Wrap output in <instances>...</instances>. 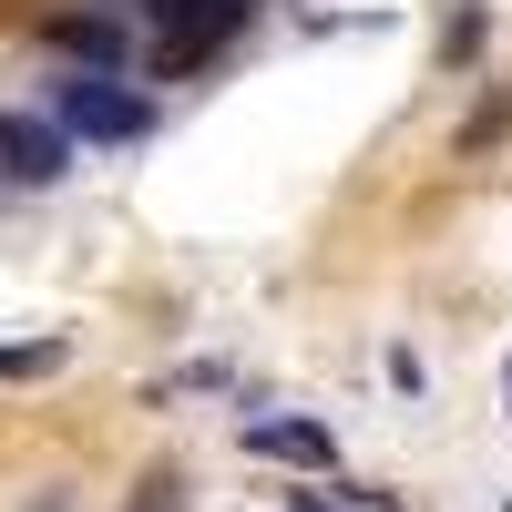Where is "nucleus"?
Listing matches in <instances>:
<instances>
[{
    "instance_id": "4",
    "label": "nucleus",
    "mask_w": 512,
    "mask_h": 512,
    "mask_svg": "<svg viewBox=\"0 0 512 512\" xmlns=\"http://www.w3.org/2000/svg\"><path fill=\"white\" fill-rule=\"evenodd\" d=\"M246 461H287V472H338V431L308 410H277V420H246Z\"/></svg>"
},
{
    "instance_id": "11",
    "label": "nucleus",
    "mask_w": 512,
    "mask_h": 512,
    "mask_svg": "<svg viewBox=\"0 0 512 512\" xmlns=\"http://www.w3.org/2000/svg\"><path fill=\"white\" fill-rule=\"evenodd\" d=\"M31 512H72V492H41V502H31Z\"/></svg>"
},
{
    "instance_id": "3",
    "label": "nucleus",
    "mask_w": 512,
    "mask_h": 512,
    "mask_svg": "<svg viewBox=\"0 0 512 512\" xmlns=\"http://www.w3.org/2000/svg\"><path fill=\"white\" fill-rule=\"evenodd\" d=\"M72 154H82V144L62 134L52 113H0V185H31V195H41V185L72 175Z\"/></svg>"
},
{
    "instance_id": "9",
    "label": "nucleus",
    "mask_w": 512,
    "mask_h": 512,
    "mask_svg": "<svg viewBox=\"0 0 512 512\" xmlns=\"http://www.w3.org/2000/svg\"><path fill=\"white\" fill-rule=\"evenodd\" d=\"M502 123H512V93H492V103H482L472 123H461V144H492V134H502Z\"/></svg>"
},
{
    "instance_id": "5",
    "label": "nucleus",
    "mask_w": 512,
    "mask_h": 512,
    "mask_svg": "<svg viewBox=\"0 0 512 512\" xmlns=\"http://www.w3.org/2000/svg\"><path fill=\"white\" fill-rule=\"evenodd\" d=\"M41 41H52L72 72H113V62H123V21H113V11H52Z\"/></svg>"
},
{
    "instance_id": "6",
    "label": "nucleus",
    "mask_w": 512,
    "mask_h": 512,
    "mask_svg": "<svg viewBox=\"0 0 512 512\" xmlns=\"http://www.w3.org/2000/svg\"><path fill=\"white\" fill-rule=\"evenodd\" d=\"M62 338H0V390H21V379H62Z\"/></svg>"
},
{
    "instance_id": "1",
    "label": "nucleus",
    "mask_w": 512,
    "mask_h": 512,
    "mask_svg": "<svg viewBox=\"0 0 512 512\" xmlns=\"http://www.w3.org/2000/svg\"><path fill=\"white\" fill-rule=\"evenodd\" d=\"M41 113H52L72 144H103V154H113V144H144V134H154V103H144L123 72H62Z\"/></svg>"
},
{
    "instance_id": "8",
    "label": "nucleus",
    "mask_w": 512,
    "mask_h": 512,
    "mask_svg": "<svg viewBox=\"0 0 512 512\" xmlns=\"http://www.w3.org/2000/svg\"><path fill=\"white\" fill-rule=\"evenodd\" d=\"M482 52V11H472V0H461V11H451V31H441V62L461 72V62H472Z\"/></svg>"
},
{
    "instance_id": "12",
    "label": "nucleus",
    "mask_w": 512,
    "mask_h": 512,
    "mask_svg": "<svg viewBox=\"0 0 512 512\" xmlns=\"http://www.w3.org/2000/svg\"><path fill=\"white\" fill-rule=\"evenodd\" d=\"M502 512H512V502H502Z\"/></svg>"
},
{
    "instance_id": "7",
    "label": "nucleus",
    "mask_w": 512,
    "mask_h": 512,
    "mask_svg": "<svg viewBox=\"0 0 512 512\" xmlns=\"http://www.w3.org/2000/svg\"><path fill=\"white\" fill-rule=\"evenodd\" d=\"M123 512H195V492H185V472L164 461V472H144L134 492H123Z\"/></svg>"
},
{
    "instance_id": "2",
    "label": "nucleus",
    "mask_w": 512,
    "mask_h": 512,
    "mask_svg": "<svg viewBox=\"0 0 512 512\" xmlns=\"http://www.w3.org/2000/svg\"><path fill=\"white\" fill-rule=\"evenodd\" d=\"M144 21H154V82H185L256 21V0H144Z\"/></svg>"
},
{
    "instance_id": "10",
    "label": "nucleus",
    "mask_w": 512,
    "mask_h": 512,
    "mask_svg": "<svg viewBox=\"0 0 512 512\" xmlns=\"http://www.w3.org/2000/svg\"><path fill=\"white\" fill-rule=\"evenodd\" d=\"M287 512H349V502H328V492H287Z\"/></svg>"
}]
</instances>
